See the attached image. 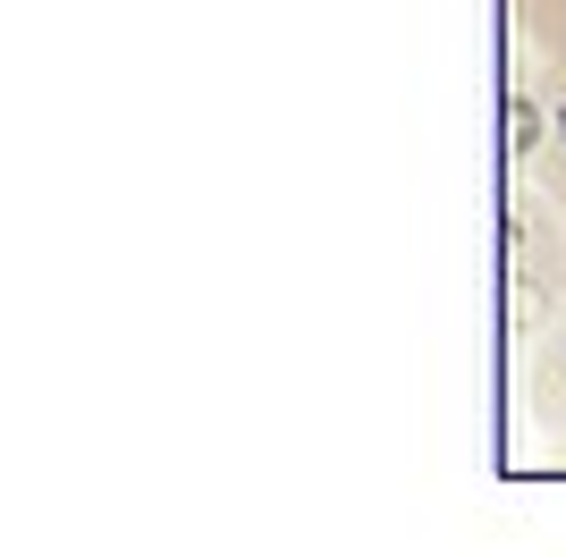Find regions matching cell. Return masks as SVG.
Masks as SVG:
<instances>
[{
  "instance_id": "cell-1",
  "label": "cell",
  "mask_w": 566,
  "mask_h": 557,
  "mask_svg": "<svg viewBox=\"0 0 566 557\" xmlns=\"http://www.w3.org/2000/svg\"><path fill=\"white\" fill-rule=\"evenodd\" d=\"M566 313V211L549 186H507V329L542 338Z\"/></svg>"
},
{
  "instance_id": "cell-2",
  "label": "cell",
  "mask_w": 566,
  "mask_h": 557,
  "mask_svg": "<svg viewBox=\"0 0 566 557\" xmlns=\"http://www.w3.org/2000/svg\"><path fill=\"white\" fill-rule=\"evenodd\" d=\"M507 169L533 186H549L566 211V69L533 60L507 85Z\"/></svg>"
},
{
  "instance_id": "cell-3",
  "label": "cell",
  "mask_w": 566,
  "mask_h": 557,
  "mask_svg": "<svg viewBox=\"0 0 566 557\" xmlns=\"http://www.w3.org/2000/svg\"><path fill=\"white\" fill-rule=\"evenodd\" d=\"M524 414L549 448H566V313L542 338H524Z\"/></svg>"
},
{
  "instance_id": "cell-4",
  "label": "cell",
  "mask_w": 566,
  "mask_h": 557,
  "mask_svg": "<svg viewBox=\"0 0 566 557\" xmlns=\"http://www.w3.org/2000/svg\"><path fill=\"white\" fill-rule=\"evenodd\" d=\"M516 34L533 43V60L566 69V0H516Z\"/></svg>"
}]
</instances>
